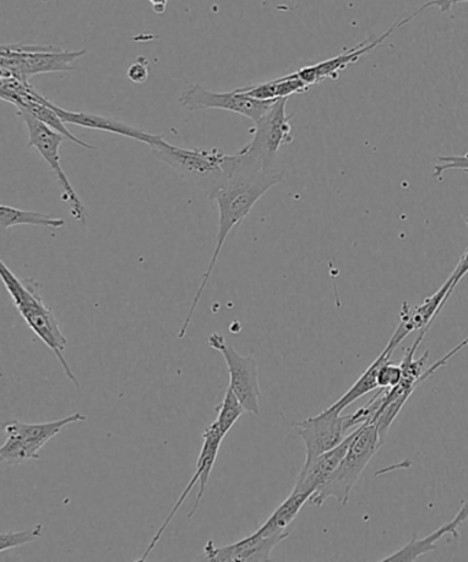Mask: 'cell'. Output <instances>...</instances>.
I'll return each mask as SVG.
<instances>
[{
  "instance_id": "484cf974",
  "label": "cell",
  "mask_w": 468,
  "mask_h": 562,
  "mask_svg": "<svg viewBox=\"0 0 468 562\" xmlns=\"http://www.w3.org/2000/svg\"><path fill=\"white\" fill-rule=\"evenodd\" d=\"M468 346V336L463 340L459 346H456L455 348H452L448 353L445 355V357L441 358L435 362L433 366H430L427 370H424L423 374V381H426L429 378H432V375L437 371L438 369L443 368L446 363L449 362V359L452 357H455L456 353H459L463 348H466Z\"/></svg>"
},
{
  "instance_id": "603a6c76",
  "label": "cell",
  "mask_w": 468,
  "mask_h": 562,
  "mask_svg": "<svg viewBox=\"0 0 468 562\" xmlns=\"http://www.w3.org/2000/svg\"><path fill=\"white\" fill-rule=\"evenodd\" d=\"M402 380V366L401 364H393L388 362H385L383 366H380L379 373H378V385L379 389L388 390V389H395L396 385H399Z\"/></svg>"
},
{
  "instance_id": "d6986e66",
  "label": "cell",
  "mask_w": 468,
  "mask_h": 562,
  "mask_svg": "<svg viewBox=\"0 0 468 562\" xmlns=\"http://www.w3.org/2000/svg\"><path fill=\"white\" fill-rule=\"evenodd\" d=\"M391 353L388 348H385L383 353L379 355L377 359L374 360L369 368L364 371L362 378L353 384L352 389L346 392L344 396L341 397L340 401H336L334 405H331L330 411L342 413L346 407H350L357 400H361L364 395L369 394L375 390L379 389L378 385V373L380 366L390 360Z\"/></svg>"
},
{
  "instance_id": "7a4b0ae2",
  "label": "cell",
  "mask_w": 468,
  "mask_h": 562,
  "mask_svg": "<svg viewBox=\"0 0 468 562\" xmlns=\"http://www.w3.org/2000/svg\"><path fill=\"white\" fill-rule=\"evenodd\" d=\"M0 276L10 296H12L19 313L34 330L35 335L52 349L61 363L64 373L72 381L75 386H80L78 378L70 369L65 349H67V337L62 335L61 326L57 316L47 307L42 296V283L34 280H23L15 277L4 261H0Z\"/></svg>"
},
{
  "instance_id": "8fae6325",
  "label": "cell",
  "mask_w": 468,
  "mask_h": 562,
  "mask_svg": "<svg viewBox=\"0 0 468 562\" xmlns=\"http://www.w3.org/2000/svg\"><path fill=\"white\" fill-rule=\"evenodd\" d=\"M226 436L220 432L219 427H217L216 423H212L208 427L205 428L204 432V445L203 450H201V454L197 461V471H195L194 476L190 480L187 487L184 488L181 498L178 499L175 506L172 507L170 515L165 518L164 522L161 524L159 531L152 537L151 542L147 546V549L144 555L140 557L138 561H146L149 559V555L152 553V550L156 549V546L159 544L162 535H164L165 529L175 517L176 513L181 510L183 502L186 501L190 493H192L193 488L197 483H199V490L197 494V499H195V504L193 506L192 512L189 513V518H193L195 513L198 512V507L201 502H203L205 496V491L208 488V483L210 479L212 469L215 467L217 454H219L220 446L222 439Z\"/></svg>"
},
{
  "instance_id": "f1b7e54d",
  "label": "cell",
  "mask_w": 468,
  "mask_h": 562,
  "mask_svg": "<svg viewBox=\"0 0 468 562\" xmlns=\"http://www.w3.org/2000/svg\"><path fill=\"white\" fill-rule=\"evenodd\" d=\"M152 10L157 14H164L167 12L168 0H149Z\"/></svg>"
},
{
  "instance_id": "ac0fdd59",
  "label": "cell",
  "mask_w": 468,
  "mask_h": 562,
  "mask_svg": "<svg viewBox=\"0 0 468 562\" xmlns=\"http://www.w3.org/2000/svg\"><path fill=\"white\" fill-rule=\"evenodd\" d=\"M310 495L305 493H293L288 498L283 501V504L272 513L263 526H261L254 535L260 538L271 537V535L286 532L287 527L296 520L298 513L309 502Z\"/></svg>"
},
{
  "instance_id": "9c48e42d",
  "label": "cell",
  "mask_w": 468,
  "mask_h": 562,
  "mask_svg": "<svg viewBox=\"0 0 468 562\" xmlns=\"http://www.w3.org/2000/svg\"><path fill=\"white\" fill-rule=\"evenodd\" d=\"M208 346L219 351L225 358L228 373H230V386L241 401L244 411L253 416H260L261 391L255 355L252 352L248 357H242L236 348L227 344L225 336L219 333L209 336Z\"/></svg>"
},
{
  "instance_id": "6da1fadb",
  "label": "cell",
  "mask_w": 468,
  "mask_h": 562,
  "mask_svg": "<svg viewBox=\"0 0 468 562\" xmlns=\"http://www.w3.org/2000/svg\"><path fill=\"white\" fill-rule=\"evenodd\" d=\"M281 180L282 172H276L271 167L263 166V164L253 160L252 157L244 155L242 151L227 157V177L212 198L219 206V232H217L215 252L212 256L208 269L205 271L198 292L195 293L194 302L190 307L186 319H184L182 329L179 331V338L186 336L189 327L192 325L195 310H197L201 296H203L205 288L208 285L212 272L215 270L222 245L227 241L228 236L247 220L258 201Z\"/></svg>"
},
{
  "instance_id": "3957f363",
  "label": "cell",
  "mask_w": 468,
  "mask_h": 562,
  "mask_svg": "<svg viewBox=\"0 0 468 562\" xmlns=\"http://www.w3.org/2000/svg\"><path fill=\"white\" fill-rule=\"evenodd\" d=\"M385 441L374 424H363L357 428L350 449L331 477L309 498V504L320 507L326 501L335 498L341 505L351 499L352 490L362 477L364 469L379 451Z\"/></svg>"
},
{
  "instance_id": "44dd1931",
  "label": "cell",
  "mask_w": 468,
  "mask_h": 562,
  "mask_svg": "<svg viewBox=\"0 0 468 562\" xmlns=\"http://www.w3.org/2000/svg\"><path fill=\"white\" fill-rule=\"evenodd\" d=\"M244 412L247 411H244V407L236 395V392L232 391L231 386H228L225 400H222L221 405L217 407V413L219 414H217L215 423L217 427H219L220 432L225 436L230 432L233 425L237 424L238 419L242 417Z\"/></svg>"
},
{
  "instance_id": "d4e9b609",
  "label": "cell",
  "mask_w": 468,
  "mask_h": 562,
  "mask_svg": "<svg viewBox=\"0 0 468 562\" xmlns=\"http://www.w3.org/2000/svg\"><path fill=\"white\" fill-rule=\"evenodd\" d=\"M128 79L134 83H145L149 79V63L144 57L130 65L128 69Z\"/></svg>"
},
{
  "instance_id": "30bf717a",
  "label": "cell",
  "mask_w": 468,
  "mask_h": 562,
  "mask_svg": "<svg viewBox=\"0 0 468 562\" xmlns=\"http://www.w3.org/2000/svg\"><path fill=\"white\" fill-rule=\"evenodd\" d=\"M179 102L187 111H209V109H219L241 114V116L259 122L264 113L269 111L275 101H260L255 98L242 94L238 90L227 92H215L206 90L205 87L195 83L186 87L179 95Z\"/></svg>"
},
{
  "instance_id": "2e32d148",
  "label": "cell",
  "mask_w": 468,
  "mask_h": 562,
  "mask_svg": "<svg viewBox=\"0 0 468 562\" xmlns=\"http://www.w3.org/2000/svg\"><path fill=\"white\" fill-rule=\"evenodd\" d=\"M52 108L67 124L127 136V138L139 140L141 144L149 146L156 144L161 138V135L146 133L144 130L135 128L133 125L118 122L116 119L100 116V114L94 113L65 111V109L57 106L53 102Z\"/></svg>"
},
{
  "instance_id": "ba28073f",
  "label": "cell",
  "mask_w": 468,
  "mask_h": 562,
  "mask_svg": "<svg viewBox=\"0 0 468 562\" xmlns=\"http://www.w3.org/2000/svg\"><path fill=\"white\" fill-rule=\"evenodd\" d=\"M19 116L24 120L26 127H28L30 146L41 153L43 160L50 166L54 175H56L57 182L64 190L62 200L70 205L72 216L76 221L85 225L87 211L72 183L69 182L67 173L64 172L61 157H59V147L67 138L57 131L47 127L39 120L32 117L31 114L19 112Z\"/></svg>"
},
{
  "instance_id": "cb8c5ba5",
  "label": "cell",
  "mask_w": 468,
  "mask_h": 562,
  "mask_svg": "<svg viewBox=\"0 0 468 562\" xmlns=\"http://www.w3.org/2000/svg\"><path fill=\"white\" fill-rule=\"evenodd\" d=\"M437 166L434 167L435 177H441L449 169H457L468 175V155L466 156H440Z\"/></svg>"
},
{
  "instance_id": "9a60e30c",
  "label": "cell",
  "mask_w": 468,
  "mask_h": 562,
  "mask_svg": "<svg viewBox=\"0 0 468 562\" xmlns=\"http://www.w3.org/2000/svg\"><path fill=\"white\" fill-rule=\"evenodd\" d=\"M358 428V427H357ZM357 429L347 435L345 440L335 449L324 452V454L315 458V460L304 463L299 472L293 493H305L312 496L322 485L328 482L331 474L339 468L342 458L345 457L347 449L355 438Z\"/></svg>"
},
{
  "instance_id": "e0dca14e",
  "label": "cell",
  "mask_w": 468,
  "mask_h": 562,
  "mask_svg": "<svg viewBox=\"0 0 468 562\" xmlns=\"http://www.w3.org/2000/svg\"><path fill=\"white\" fill-rule=\"evenodd\" d=\"M468 520V499L463 502L460 510L452 518L450 521L443 524L434 532L427 535L423 539H418L416 535L408 542L404 548L396 551L395 554L386 557L380 561H416L422 555L432 553L437 548L440 540H443L446 535H450L454 539H459V528Z\"/></svg>"
},
{
  "instance_id": "83f0119b",
  "label": "cell",
  "mask_w": 468,
  "mask_h": 562,
  "mask_svg": "<svg viewBox=\"0 0 468 562\" xmlns=\"http://www.w3.org/2000/svg\"><path fill=\"white\" fill-rule=\"evenodd\" d=\"M468 272V247L466 249L465 255L461 256V259L459 260V263H457L456 269L454 272H452L450 277L452 280H454V291L457 285H459V282L465 278V276Z\"/></svg>"
},
{
  "instance_id": "ffe728a7",
  "label": "cell",
  "mask_w": 468,
  "mask_h": 562,
  "mask_svg": "<svg viewBox=\"0 0 468 562\" xmlns=\"http://www.w3.org/2000/svg\"><path fill=\"white\" fill-rule=\"evenodd\" d=\"M25 225L59 231V228H64L67 223L59 220V217L43 214V212L23 211L8 205L0 206V228H2V232H7L10 227Z\"/></svg>"
},
{
  "instance_id": "52a82bcc",
  "label": "cell",
  "mask_w": 468,
  "mask_h": 562,
  "mask_svg": "<svg viewBox=\"0 0 468 562\" xmlns=\"http://www.w3.org/2000/svg\"><path fill=\"white\" fill-rule=\"evenodd\" d=\"M287 101L288 98H281L272 103L264 116L255 122L252 140L239 151L271 167L281 147L293 142L292 116L286 114Z\"/></svg>"
},
{
  "instance_id": "5bb4252c",
  "label": "cell",
  "mask_w": 468,
  "mask_h": 562,
  "mask_svg": "<svg viewBox=\"0 0 468 562\" xmlns=\"http://www.w3.org/2000/svg\"><path fill=\"white\" fill-rule=\"evenodd\" d=\"M288 531L271 535V537L260 538L258 535H249V537L239 540L237 543L220 546L217 548L215 542H208L205 546L203 560L212 562H261L270 561L272 550L283 540L287 539Z\"/></svg>"
},
{
  "instance_id": "4fadbf2b",
  "label": "cell",
  "mask_w": 468,
  "mask_h": 562,
  "mask_svg": "<svg viewBox=\"0 0 468 562\" xmlns=\"http://www.w3.org/2000/svg\"><path fill=\"white\" fill-rule=\"evenodd\" d=\"M413 19H415V15L412 14L410 18L397 21L396 24L390 26V30L386 31L385 34L379 37H369V40L364 41L361 45L352 47L350 50L340 54V56L328 59V61L310 65V67L297 70L298 78L305 81L309 87L318 85L324 79H339L342 70H345L350 65L357 63L358 59L366 56V54L373 53L375 48L383 45V43L388 40L396 30L411 23Z\"/></svg>"
},
{
  "instance_id": "4316f807",
  "label": "cell",
  "mask_w": 468,
  "mask_h": 562,
  "mask_svg": "<svg viewBox=\"0 0 468 562\" xmlns=\"http://www.w3.org/2000/svg\"><path fill=\"white\" fill-rule=\"evenodd\" d=\"M456 3H468V0H430V2L424 3L421 9L416 10L415 14L418 18L419 14L430 8H438L441 13H448Z\"/></svg>"
},
{
  "instance_id": "7c38bea8",
  "label": "cell",
  "mask_w": 468,
  "mask_h": 562,
  "mask_svg": "<svg viewBox=\"0 0 468 562\" xmlns=\"http://www.w3.org/2000/svg\"><path fill=\"white\" fill-rule=\"evenodd\" d=\"M293 428L297 430L305 446L304 463L335 449L347 436L345 435L346 417L342 416V413L330 411V408H326L318 416L294 423Z\"/></svg>"
},
{
  "instance_id": "7402d4cb",
  "label": "cell",
  "mask_w": 468,
  "mask_h": 562,
  "mask_svg": "<svg viewBox=\"0 0 468 562\" xmlns=\"http://www.w3.org/2000/svg\"><path fill=\"white\" fill-rule=\"evenodd\" d=\"M43 537V526L24 529V531L4 532L0 537V553L10 549L19 548L26 543L35 542Z\"/></svg>"
},
{
  "instance_id": "5b68a950",
  "label": "cell",
  "mask_w": 468,
  "mask_h": 562,
  "mask_svg": "<svg viewBox=\"0 0 468 562\" xmlns=\"http://www.w3.org/2000/svg\"><path fill=\"white\" fill-rule=\"evenodd\" d=\"M87 50H62L54 46L3 45L0 57V78H15L25 83L35 75L70 72L75 61Z\"/></svg>"
},
{
  "instance_id": "277c9868",
  "label": "cell",
  "mask_w": 468,
  "mask_h": 562,
  "mask_svg": "<svg viewBox=\"0 0 468 562\" xmlns=\"http://www.w3.org/2000/svg\"><path fill=\"white\" fill-rule=\"evenodd\" d=\"M152 155L170 166L183 179L214 198L227 177V155L214 149H183L161 138L150 146Z\"/></svg>"
},
{
  "instance_id": "8992f818",
  "label": "cell",
  "mask_w": 468,
  "mask_h": 562,
  "mask_svg": "<svg viewBox=\"0 0 468 562\" xmlns=\"http://www.w3.org/2000/svg\"><path fill=\"white\" fill-rule=\"evenodd\" d=\"M81 422H87L81 413L46 424H24L12 419L4 424L8 438L0 449V461L9 465H21L31 460H39V452L48 441L61 434L68 425Z\"/></svg>"
}]
</instances>
